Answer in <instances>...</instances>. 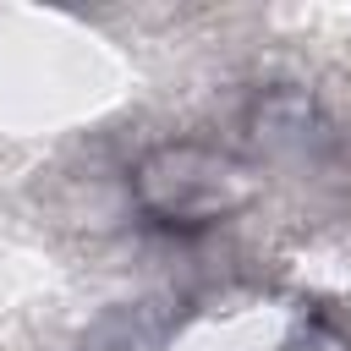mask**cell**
<instances>
[{
	"mask_svg": "<svg viewBox=\"0 0 351 351\" xmlns=\"http://www.w3.org/2000/svg\"><path fill=\"white\" fill-rule=\"evenodd\" d=\"M252 143L269 159H313V148L324 143V121L318 104L302 88H274L252 104Z\"/></svg>",
	"mask_w": 351,
	"mask_h": 351,
	"instance_id": "obj_2",
	"label": "cell"
},
{
	"mask_svg": "<svg viewBox=\"0 0 351 351\" xmlns=\"http://www.w3.org/2000/svg\"><path fill=\"white\" fill-rule=\"evenodd\" d=\"M247 165L208 143H159L132 165V203L159 230H208L247 203Z\"/></svg>",
	"mask_w": 351,
	"mask_h": 351,
	"instance_id": "obj_1",
	"label": "cell"
}]
</instances>
